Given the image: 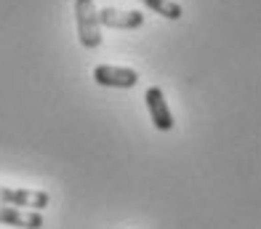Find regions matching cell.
Segmentation results:
<instances>
[{
  "label": "cell",
  "mask_w": 261,
  "mask_h": 229,
  "mask_svg": "<svg viewBox=\"0 0 261 229\" xmlns=\"http://www.w3.org/2000/svg\"><path fill=\"white\" fill-rule=\"evenodd\" d=\"M75 24H77V40L83 48L101 45V21H99V8L93 0H75Z\"/></svg>",
  "instance_id": "6da1fadb"
},
{
  "label": "cell",
  "mask_w": 261,
  "mask_h": 229,
  "mask_svg": "<svg viewBox=\"0 0 261 229\" xmlns=\"http://www.w3.org/2000/svg\"><path fill=\"white\" fill-rule=\"evenodd\" d=\"M51 195L43 189H11V187H0V206H11V208H27V211H43L48 208Z\"/></svg>",
  "instance_id": "7a4b0ae2"
},
{
  "label": "cell",
  "mask_w": 261,
  "mask_h": 229,
  "mask_svg": "<svg viewBox=\"0 0 261 229\" xmlns=\"http://www.w3.org/2000/svg\"><path fill=\"white\" fill-rule=\"evenodd\" d=\"M93 83L104 88H134L139 83V72L130 67H115V64H99L93 69Z\"/></svg>",
  "instance_id": "3957f363"
},
{
  "label": "cell",
  "mask_w": 261,
  "mask_h": 229,
  "mask_svg": "<svg viewBox=\"0 0 261 229\" xmlns=\"http://www.w3.org/2000/svg\"><path fill=\"white\" fill-rule=\"evenodd\" d=\"M144 101H147V110H149V117H152V125H155L158 131H171L173 128V115L168 110V101H165L163 88H158V86L147 88Z\"/></svg>",
  "instance_id": "277c9868"
},
{
  "label": "cell",
  "mask_w": 261,
  "mask_h": 229,
  "mask_svg": "<svg viewBox=\"0 0 261 229\" xmlns=\"http://www.w3.org/2000/svg\"><path fill=\"white\" fill-rule=\"evenodd\" d=\"M99 21H101V27H110V30H139L141 24H144V14H141V11L101 8Z\"/></svg>",
  "instance_id": "5b68a950"
},
{
  "label": "cell",
  "mask_w": 261,
  "mask_h": 229,
  "mask_svg": "<svg viewBox=\"0 0 261 229\" xmlns=\"http://www.w3.org/2000/svg\"><path fill=\"white\" fill-rule=\"evenodd\" d=\"M0 224L19 226V229H40L43 226V216L38 211H21V208L0 206Z\"/></svg>",
  "instance_id": "8992f818"
},
{
  "label": "cell",
  "mask_w": 261,
  "mask_h": 229,
  "mask_svg": "<svg viewBox=\"0 0 261 229\" xmlns=\"http://www.w3.org/2000/svg\"><path fill=\"white\" fill-rule=\"evenodd\" d=\"M139 3H144L149 11H155V14H160L163 19H171V21H179L184 16V8L176 0H139Z\"/></svg>",
  "instance_id": "52a82bcc"
}]
</instances>
